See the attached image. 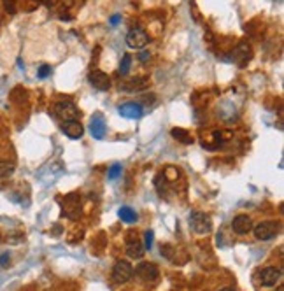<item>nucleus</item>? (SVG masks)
I'll return each instance as SVG.
<instances>
[{
	"instance_id": "21",
	"label": "nucleus",
	"mask_w": 284,
	"mask_h": 291,
	"mask_svg": "<svg viewBox=\"0 0 284 291\" xmlns=\"http://www.w3.org/2000/svg\"><path fill=\"white\" fill-rule=\"evenodd\" d=\"M144 249H148V251H151V247H153V239H155V233H153V230H148L144 233Z\"/></svg>"
},
{
	"instance_id": "25",
	"label": "nucleus",
	"mask_w": 284,
	"mask_h": 291,
	"mask_svg": "<svg viewBox=\"0 0 284 291\" xmlns=\"http://www.w3.org/2000/svg\"><path fill=\"white\" fill-rule=\"evenodd\" d=\"M111 23H112V25H118V23H120V16H118V14H114V16L111 18Z\"/></svg>"
},
{
	"instance_id": "8",
	"label": "nucleus",
	"mask_w": 284,
	"mask_h": 291,
	"mask_svg": "<svg viewBox=\"0 0 284 291\" xmlns=\"http://www.w3.org/2000/svg\"><path fill=\"white\" fill-rule=\"evenodd\" d=\"M118 112H120V116L128 118V120H139L144 114V107L139 102H126V104H121L118 107Z\"/></svg>"
},
{
	"instance_id": "9",
	"label": "nucleus",
	"mask_w": 284,
	"mask_h": 291,
	"mask_svg": "<svg viewBox=\"0 0 284 291\" xmlns=\"http://www.w3.org/2000/svg\"><path fill=\"white\" fill-rule=\"evenodd\" d=\"M126 44H128L130 48L142 49L148 44V33H146L144 30H140V28H132V30L126 33Z\"/></svg>"
},
{
	"instance_id": "20",
	"label": "nucleus",
	"mask_w": 284,
	"mask_h": 291,
	"mask_svg": "<svg viewBox=\"0 0 284 291\" xmlns=\"http://www.w3.org/2000/svg\"><path fill=\"white\" fill-rule=\"evenodd\" d=\"M121 170H123V168H121V163H112L111 168H109V172H107V177L111 181H116L118 177L121 176Z\"/></svg>"
},
{
	"instance_id": "7",
	"label": "nucleus",
	"mask_w": 284,
	"mask_h": 291,
	"mask_svg": "<svg viewBox=\"0 0 284 291\" xmlns=\"http://www.w3.org/2000/svg\"><path fill=\"white\" fill-rule=\"evenodd\" d=\"M135 274L139 275V277L144 281V283H153V281L158 279V275H160V270H158V267H156L155 263L144 261V263H140L139 267L135 268Z\"/></svg>"
},
{
	"instance_id": "19",
	"label": "nucleus",
	"mask_w": 284,
	"mask_h": 291,
	"mask_svg": "<svg viewBox=\"0 0 284 291\" xmlns=\"http://www.w3.org/2000/svg\"><path fill=\"white\" fill-rule=\"evenodd\" d=\"M14 172V163L9 162H0V177H7Z\"/></svg>"
},
{
	"instance_id": "12",
	"label": "nucleus",
	"mask_w": 284,
	"mask_h": 291,
	"mask_svg": "<svg viewBox=\"0 0 284 291\" xmlns=\"http://www.w3.org/2000/svg\"><path fill=\"white\" fill-rule=\"evenodd\" d=\"M232 230L235 231L237 235H246V233H249V231L252 230L251 218H249V216H246V214H240V216H237V218H233Z\"/></svg>"
},
{
	"instance_id": "24",
	"label": "nucleus",
	"mask_w": 284,
	"mask_h": 291,
	"mask_svg": "<svg viewBox=\"0 0 284 291\" xmlns=\"http://www.w3.org/2000/svg\"><path fill=\"white\" fill-rule=\"evenodd\" d=\"M149 58H151V55H149L148 51H142V53H140V55H139V60L142 62V64H146V62H148Z\"/></svg>"
},
{
	"instance_id": "17",
	"label": "nucleus",
	"mask_w": 284,
	"mask_h": 291,
	"mask_svg": "<svg viewBox=\"0 0 284 291\" xmlns=\"http://www.w3.org/2000/svg\"><path fill=\"white\" fill-rule=\"evenodd\" d=\"M130 67H132V56L126 53V55H123V58H121V64H120V68H118V74L120 76H126L130 72Z\"/></svg>"
},
{
	"instance_id": "1",
	"label": "nucleus",
	"mask_w": 284,
	"mask_h": 291,
	"mask_svg": "<svg viewBox=\"0 0 284 291\" xmlns=\"http://www.w3.org/2000/svg\"><path fill=\"white\" fill-rule=\"evenodd\" d=\"M189 225H191L193 231L198 233V235H207L212 230V221L205 212H191L189 214Z\"/></svg>"
},
{
	"instance_id": "5",
	"label": "nucleus",
	"mask_w": 284,
	"mask_h": 291,
	"mask_svg": "<svg viewBox=\"0 0 284 291\" xmlns=\"http://www.w3.org/2000/svg\"><path fill=\"white\" fill-rule=\"evenodd\" d=\"M254 237L258 240H270L279 233V223L277 221H261L256 226H252Z\"/></svg>"
},
{
	"instance_id": "3",
	"label": "nucleus",
	"mask_w": 284,
	"mask_h": 291,
	"mask_svg": "<svg viewBox=\"0 0 284 291\" xmlns=\"http://www.w3.org/2000/svg\"><path fill=\"white\" fill-rule=\"evenodd\" d=\"M62 207H63V216L70 218V220H77L81 216V196L76 193L63 196L62 198Z\"/></svg>"
},
{
	"instance_id": "4",
	"label": "nucleus",
	"mask_w": 284,
	"mask_h": 291,
	"mask_svg": "<svg viewBox=\"0 0 284 291\" xmlns=\"http://www.w3.org/2000/svg\"><path fill=\"white\" fill-rule=\"evenodd\" d=\"M132 275H133V267L126 259H120V261L114 265V268H112V281L116 284L128 283V281L132 279Z\"/></svg>"
},
{
	"instance_id": "13",
	"label": "nucleus",
	"mask_w": 284,
	"mask_h": 291,
	"mask_svg": "<svg viewBox=\"0 0 284 291\" xmlns=\"http://www.w3.org/2000/svg\"><path fill=\"white\" fill-rule=\"evenodd\" d=\"M62 132H63L68 139H81L84 133V128L77 120L76 121H65V123L62 125Z\"/></svg>"
},
{
	"instance_id": "11",
	"label": "nucleus",
	"mask_w": 284,
	"mask_h": 291,
	"mask_svg": "<svg viewBox=\"0 0 284 291\" xmlns=\"http://www.w3.org/2000/svg\"><path fill=\"white\" fill-rule=\"evenodd\" d=\"M281 279V268L277 267H265L261 268L260 272V283L263 286L270 288V286H276Z\"/></svg>"
},
{
	"instance_id": "26",
	"label": "nucleus",
	"mask_w": 284,
	"mask_h": 291,
	"mask_svg": "<svg viewBox=\"0 0 284 291\" xmlns=\"http://www.w3.org/2000/svg\"><path fill=\"white\" fill-rule=\"evenodd\" d=\"M220 291H235L233 288H223V290H220Z\"/></svg>"
},
{
	"instance_id": "6",
	"label": "nucleus",
	"mask_w": 284,
	"mask_h": 291,
	"mask_svg": "<svg viewBox=\"0 0 284 291\" xmlns=\"http://www.w3.org/2000/svg\"><path fill=\"white\" fill-rule=\"evenodd\" d=\"M105 132H107V125H105L104 116L100 112H95L93 118L90 120V133H92L93 139L102 140L105 137Z\"/></svg>"
},
{
	"instance_id": "15",
	"label": "nucleus",
	"mask_w": 284,
	"mask_h": 291,
	"mask_svg": "<svg viewBox=\"0 0 284 291\" xmlns=\"http://www.w3.org/2000/svg\"><path fill=\"white\" fill-rule=\"evenodd\" d=\"M118 216H120V220L123 221V223H137L139 221V214L135 212V209L128 207V205H123V207L118 211Z\"/></svg>"
},
{
	"instance_id": "14",
	"label": "nucleus",
	"mask_w": 284,
	"mask_h": 291,
	"mask_svg": "<svg viewBox=\"0 0 284 291\" xmlns=\"http://www.w3.org/2000/svg\"><path fill=\"white\" fill-rule=\"evenodd\" d=\"M126 255L130 258H140V256L144 255V246L140 244V240H137V237L126 240Z\"/></svg>"
},
{
	"instance_id": "2",
	"label": "nucleus",
	"mask_w": 284,
	"mask_h": 291,
	"mask_svg": "<svg viewBox=\"0 0 284 291\" xmlns=\"http://www.w3.org/2000/svg\"><path fill=\"white\" fill-rule=\"evenodd\" d=\"M55 114L60 120H63V123L65 121H76V118L79 116V109L70 100H60L55 104Z\"/></svg>"
},
{
	"instance_id": "23",
	"label": "nucleus",
	"mask_w": 284,
	"mask_h": 291,
	"mask_svg": "<svg viewBox=\"0 0 284 291\" xmlns=\"http://www.w3.org/2000/svg\"><path fill=\"white\" fill-rule=\"evenodd\" d=\"M9 263V253H4V255L0 256V267H5Z\"/></svg>"
},
{
	"instance_id": "10",
	"label": "nucleus",
	"mask_w": 284,
	"mask_h": 291,
	"mask_svg": "<svg viewBox=\"0 0 284 291\" xmlns=\"http://www.w3.org/2000/svg\"><path fill=\"white\" fill-rule=\"evenodd\" d=\"M88 81L92 83V86H95L96 90H100V92H107L111 88V79L105 72L102 70H92L88 76Z\"/></svg>"
},
{
	"instance_id": "16",
	"label": "nucleus",
	"mask_w": 284,
	"mask_h": 291,
	"mask_svg": "<svg viewBox=\"0 0 284 291\" xmlns=\"http://www.w3.org/2000/svg\"><path fill=\"white\" fill-rule=\"evenodd\" d=\"M172 137H174V139L179 140V142H183V144H191L193 142L191 133H189L188 130H184V128H174V130H172Z\"/></svg>"
},
{
	"instance_id": "22",
	"label": "nucleus",
	"mask_w": 284,
	"mask_h": 291,
	"mask_svg": "<svg viewBox=\"0 0 284 291\" xmlns=\"http://www.w3.org/2000/svg\"><path fill=\"white\" fill-rule=\"evenodd\" d=\"M49 74H51V65H46V64L40 65V67H39V74H37V76H39L40 79H46Z\"/></svg>"
},
{
	"instance_id": "18",
	"label": "nucleus",
	"mask_w": 284,
	"mask_h": 291,
	"mask_svg": "<svg viewBox=\"0 0 284 291\" xmlns=\"http://www.w3.org/2000/svg\"><path fill=\"white\" fill-rule=\"evenodd\" d=\"M146 86V79H132L123 86L125 92H139Z\"/></svg>"
}]
</instances>
